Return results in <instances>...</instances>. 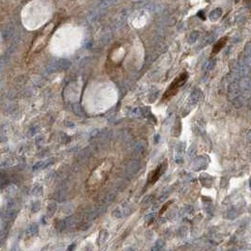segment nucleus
<instances>
[{
	"mask_svg": "<svg viewBox=\"0 0 251 251\" xmlns=\"http://www.w3.org/2000/svg\"><path fill=\"white\" fill-rule=\"evenodd\" d=\"M111 169L112 164L110 163V161L106 160L102 162L98 168H96L92 171V174L91 175L90 179L87 180V188L91 190H96L104 183H106L109 177Z\"/></svg>",
	"mask_w": 251,
	"mask_h": 251,
	"instance_id": "f257e3e1",
	"label": "nucleus"
},
{
	"mask_svg": "<svg viewBox=\"0 0 251 251\" xmlns=\"http://www.w3.org/2000/svg\"><path fill=\"white\" fill-rule=\"evenodd\" d=\"M171 203H172V201H169V202H168V203H166V204L164 205V207L162 208V210L160 211V215H161V214H163V213L169 207V205H170Z\"/></svg>",
	"mask_w": 251,
	"mask_h": 251,
	"instance_id": "0eeeda50",
	"label": "nucleus"
},
{
	"mask_svg": "<svg viewBox=\"0 0 251 251\" xmlns=\"http://www.w3.org/2000/svg\"><path fill=\"white\" fill-rule=\"evenodd\" d=\"M227 40H228V38L227 37H224V38H222V39H220L214 45V48H213V51H212V56H215L216 54H218L220 51H221V49H222L224 46H225V44L227 43Z\"/></svg>",
	"mask_w": 251,
	"mask_h": 251,
	"instance_id": "20e7f679",
	"label": "nucleus"
},
{
	"mask_svg": "<svg viewBox=\"0 0 251 251\" xmlns=\"http://www.w3.org/2000/svg\"><path fill=\"white\" fill-rule=\"evenodd\" d=\"M166 168H167V163H165L159 165L149 176V180H148V183L150 184H154L159 179L160 177L162 176V174L164 173V171L166 170Z\"/></svg>",
	"mask_w": 251,
	"mask_h": 251,
	"instance_id": "7ed1b4c3",
	"label": "nucleus"
},
{
	"mask_svg": "<svg viewBox=\"0 0 251 251\" xmlns=\"http://www.w3.org/2000/svg\"><path fill=\"white\" fill-rule=\"evenodd\" d=\"M16 214L14 212V210H8L5 214V218L7 220H12L14 217H15Z\"/></svg>",
	"mask_w": 251,
	"mask_h": 251,
	"instance_id": "39448f33",
	"label": "nucleus"
},
{
	"mask_svg": "<svg viewBox=\"0 0 251 251\" xmlns=\"http://www.w3.org/2000/svg\"><path fill=\"white\" fill-rule=\"evenodd\" d=\"M34 232H35V227H34V226H31V227H29V228H28V233L33 234Z\"/></svg>",
	"mask_w": 251,
	"mask_h": 251,
	"instance_id": "6e6552de",
	"label": "nucleus"
},
{
	"mask_svg": "<svg viewBox=\"0 0 251 251\" xmlns=\"http://www.w3.org/2000/svg\"><path fill=\"white\" fill-rule=\"evenodd\" d=\"M188 79V73L186 71L182 72L179 76H177L168 86V87L166 90L163 97H162V101L166 102L169 101L172 97H174L177 93H178L180 88L185 84V82Z\"/></svg>",
	"mask_w": 251,
	"mask_h": 251,
	"instance_id": "f03ea898",
	"label": "nucleus"
},
{
	"mask_svg": "<svg viewBox=\"0 0 251 251\" xmlns=\"http://www.w3.org/2000/svg\"><path fill=\"white\" fill-rule=\"evenodd\" d=\"M14 206H15V202H14V200L11 199H8V201H7V210H13Z\"/></svg>",
	"mask_w": 251,
	"mask_h": 251,
	"instance_id": "423d86ee",
	"label": "nucleus"
}]
</instances>
